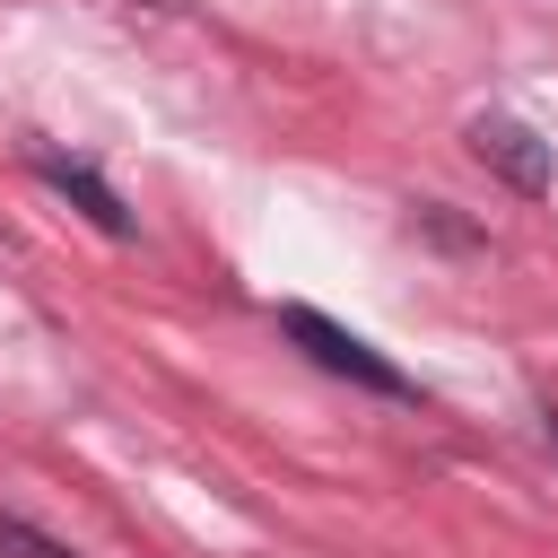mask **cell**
Listing matches in <instances>:
<instances>
[{
  "label": "cell",
  "instance_id": "1",
  "mask_svg": "<svg viewBox=\"0 0 558 558\" xmlns=\"http://www.w3.org/2000/svg\"><path fill=\"white\" fill-rule=\"evenodd\" d=\"M279 331H288L323 375H349V384H366V392H384V401H418V384H410L375 340H357L349 323H331V314H314V305H279Z\"/></svg>",
  "mask_w": 558,
  "mask_h": 558
},
{
  "label": "cell",
  "instance_id": "2",
  "mask_svg": "<svg viewBox=\"0 0 558 558\" xmlns=\"http://www.w3.org/2000/svg\"><path fill=\"white\" fill-rule=\"evenodd\" d=\"M471 157H480V166H497L523 201H541V192H549V140H541L532 122H514V113H480V122H471Z\"/></svg>",
  "mask_w": 558,
  "mask_h": 558
},
{
  "label": "cell",
  "instance_id": "3",
  "mask_svg": "<svg viewBox=\"0 0 558 558\" xmlns=\"http://www.w3.org/2000/svg\"><path fill=\"white\" fill-rule=\"evenodd\" d=\"M35 174H44L52 192H70V201H78L105 235H131V209H122V201H113V183H96L87 166H70V157H44V148H35Z\"/></svg>",
  "mask_w": 558,
  "mask_h": 558
},
{
  "label": "cell",
  "instance_id": "4",
  "mask_svg": "<svg viewBox=\"0 0 558 558\" xmlns=\"http://www.w3.org/2000/svg\"><path fill=\"white\" fill-rule=\"evenodd\" d=\"M0 549H26V558H70V549H52V541H35V532H26V523H9V514H0Z\"/></svg>",
  "mask_w": 558,
  "mask_h": 558
},
{
  "label": "cell",
  "instance_id": "5",
  "mask_svg": "<svg viewBox=\"0 0 558 558\" xmlns=\"http://www.w3.org/2000/svg\"><path fill=\"white\" fill-rule=\"evenodd\" d=\"M549 436H558V410H549Z\"/></svg>",
  "mask_w": 558,
  "mask_h": 558
}]
</instances>
